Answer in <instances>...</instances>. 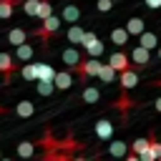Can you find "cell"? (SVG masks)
I'll return each instance as SVG.
<instances>
[{
    "label": "cell",
    "instance_id": "30",
    "mask_svg": "<svg viewBox=\"0 0 161 161\" xmlns=\"http://www.w3.org/2000/svg\"><path fill=\"white\" fill-rule=\"evenodd\" d=\"M96 40H98V35H96L93 30H86V35H83V43H80V45H83V48H88V45H91V43H96Z\"/></svg>",
    "mask_w": 161,
    "mask_h": 161
},
{
    "label": "cell",
    "instance_id": "35",
    "mask_svg": "<svg viewBox=\"0 0 161 161\" xmlns=\"http://www.w3.org/2000/svg\"><path fill=\"white\" fill-rule=\"evenodd\" d=\"M153 106H156V111L161 113V98H156V103H153Z\"/></svg>",
    "mask_w": 161,
    "mask_h": 161
},
{
    "label": "cell",
    "instance_id": "32",
    "mask_svg": "<svg viewBox=\"0 0 161 161\" xmlns=\"http://www.w3.org/2000/svg\"><path fill=\"white\" fill-rule=\"evenodd\" d=\"M116 106H118V108H123V111H126V108H128V96H121V98H118V103H116Z\"/></svg>",
    "mask_w": 161,
    "mask_h": 161
},
{
    "label": "cell",
    "instance_id": "17",
    "mask_svg": "<svg viewBox=\"0 0 161 161\" xmlns=\"http://www.w3.org/2000/svg\"><path fill=\"white\" fill-rule=\"evenodd\" d=\"M138 40H141L138 45H141V48H146V50H151V48H156V45H158L156 33H148V30H146V33H141V35H138Z\"/></svg>",
    "mask_w": 161,
    "mask_h": 161
},
{
    "label": "cell",
    "instance_id": "29",
    "mask_svg": "<svg viewBox=\"0 0 161 161\" xmlns=\"http://www.w3.org/2000/svg\"><path fill=\"white\" fill-rule=\"evenodd\" d=\"M148 151H151V153L156 156V161H158V158H161V141H156V138L151 136V146H148Z\"/></svg>",
    "mask_w": 161,
    "mask_h": 161
},
{
    "label": "cell",
    "instance_id": "20",
    "mask_svg": "<svg viewBox=\"0 0 161 161\" xmlns=\"http://www.w3.org/2000/svg\"><path fill=\"white\" fill-rule=\"evenodd\" d=\"M18 156L20 158H33L35 156V143L33 141H20L18 143Z\"/></svg>",
    "mask_w": 161,
    "mask_h": 161
},
{
    "label": "cell",
    "instance_id": "38",
    "mask_svg": "<svg viewBox=\"0 0 161 161\" xmlns=\"http://www.w3.org/2000/svg\"><path fill=\"white\" fill-rule=\"evenodd\" d=\"M0 161H13V158H0Z\"/></svg>",
    "mask_w": 161,
    "mask_h": 161
},
{
    "label": "cell",
    "instance_id": "5",
    "mask_svg": "<svg viewBox=\"0 0 161 161\" xmlns=\"http://www.w3.org/2000/svg\"><path fill=\"white\" fill-rule=\"evenodd\" d=\"M0 73H5V83H10L15 73V58L10 53H0Z\"/></svg>",
    "mask_w": 161,
    "mask_h": 161
},
{
    "label": "cell",
    "instance_id": "21",
    "mask_svg": "<svg viewBox=\"0 0 161 161\" xmlns=\"http://www.w3.org/2000/svg\"><path fill=\"white\" fill-rule=\"evenodd\" d=\"M18 0H0V20H10Z\"/></svg>",
    "mask_w": 161,
    "mask_h": 161
},
{
    "label": "cell",
    "instance_id": "13",
    "mask_svg": "<svg viewBox=\"0 0 161 161\" xmlns=\"http://www.w3.org/2000/svg\"><path fill=\"white\" fill-rule=\"evenodd\" d=\"M53 15V0H40V5H38V13H35V18L43 23V20H48Z\"/></svg>",
    "mask_w": 161,
    "mask_h": 161
},
{
    "label": "cell",
    "instance_id": "41",
    "mask_svg": "<svg viewBox=\"0 0 161 161\" xmlns=\"http://www.w3.org/2000/svg\"><path fill=\"white\" fill-rule=\"evenodd\" d=\"M158 161H161V158H158Z\"/></svg>",
    "mask_w": 161,
    "mask_h": 161
},
{
    "label": "cell",
    "instance_id": "2",
    "mask_svg": "<svg viewBox=\"0 0 161 161\" xmlns=\"http://www.w3.org/2000/svg\"><path fill=\"white\" fill-rule=\"evenodd\" d=\"M108 65H111L116 73H123V70L131 68V58H128L123 50H118V53H111V55H108Z\"/></svg>",
    "mask_w": 161,
    "mask_h": 161
},
{
    "label": "cell",
    "instance_id": "40",
    "mask_svg": "<svg viewBox=\"0 0 161 161\" xmlns=\"http://www.w3.org/2000/svg\"><path fill=\"white\" fill-rule=\"evenodd\" d=\"M0 158H3V156H0Z\"/></svg>",
    "mask_w": 161,
    "mask_h": 161
},
{
    "label": "cell",
    "instance_id": "34",
    "mask_svg": "<svg viewBox=\"0 0 161 161\" xmlns=\"http://www.w3.org/2000/svg\"><path fill=\"white\" fill-rule=\"evenodd\" d=\"M123 161H141V158H138V156H136V153H131V156H126V158H123Z\"/></svg>",
    "mask_w": 161,
    "mask_h": 161
},
{
    "label": "cell",
    "instance_id": "37",
    "mask_svg": "<svg viewBox=\"0 0 161 161\" xmlns=\"http://www.w3.org/2000/svg\"><path fill=\"white\" fill-rule=\"evenodd\" d=\"M158 58H161V45H158Z\"/></svg>",
    "mask_w": 161,
    "mask_h": 161
},
{
    "label": "cell",
    "instance_id": "16",
    "mask_svg": "<svg viewBox=\"0 0 161 161\" xmlns=\"http://www.w3.org/2000/svg\"><path fill=\"white\" fill-rule=\"evenodd\" d=\"M128 38H131V35H128L126 28H113V30H111V43H116V45H126Z\"/></svg>",
    "mask_w": 161,
    "mask_h": 161
},
{
    "label": "cell",
    "instance_id": "1",
    "mask_svg": "<svg viewBox=\"0 0 161 161\" xmlns=\"http://www.w3.org/2000/svg\"><path fill=\"white\" fill-rule=\"evenodd\" d=\"M60 30V15H50L48 20H43L40 23V28H35L33 33H28V35H35V38H40L43 40V45H48V40L55 35Z\"/></svg>",
    "mask_w": 161,
    "mask_h": 161
},
{
    "label": "cell",
    "instance_id": "15",
    "mask_svg": "<svg viewBox=\"0 0 161 161\" xmlns=\"http://www.w3.org/2000/svg\"><path fill=\"white\" fill-rule=\"evenodd\" d=\"M15 113H18L20 118H30V116L35 113V103H33V101H20V103L15 106Z\"/></svg>",
    "mask_w": 161,
    "mask_h": 161
},
{
    "label": "cell",
    "instance_id": "23",
    "mask_svg": "<svg viewBox=\"0 0 161 161\" xmlns=\"http://www.w3.org/2000/svg\"><path fill=\"white\" fill-rule=\"evenodd\" d=\"M98 98H101V91L96 86H86L83 93H80V101H86V103H96Z\"/></svg>",
    "mask_w": 161,
    "mask_h": 161
},
{
    "label": "cell",
    "instance_id": "31",
    "mask_svg": "<svg viewBox=\"0 0 161 161\" xmlns=\"http://www.w3.org/2000/svg\"><path fill=\"white\" fill-rule=\"evenodd\" d=\"M111 8H113V0H98V10L101 13H108Z\"/></svg>",
    "mask_w": 161,
    "mask_h": 161
},
{
    "label": "cell",
    "instance_id": "19",
    "mask_svg": "<svg viewBox=\"0 0 161 161\" xmlns=\"http://www.w3.org/2000/svg\"><path fill=\"white\" fill-rule=\"evenodd\" d=\"M108 153H111L113 158H123V156L128 153V146H126L123 141H111V146H108Z\"/></svg>",
    "mask_w": 161,
    "mask_h": 161
},
{
    "label": "cell",
    "instance_id": "25",
    "mask_svg": "<svg viewBox=\"0 0 161 161\" xmlns=\"http://www.w3.org/2000/svg\"><path fill=\"white\" fill-rule=\"evenodd\" d=\"M101 55H103V43L101 40H96L86 48V58H101Z\"/></svg>",
    "mask_w": 161,
    "mask_h": 161
},
{
    "label": "cell",
    "instance_id": "3",
    "mask_svg": "<svg viewBox=\"0 0 161 161\" xmlns=\"http://www.w3.org/2000/svg\"><path fill=\"white\" fill-rule=\"evenodd\" d=\"M60 20H65V23H70V25H78V20H80V8H78L75 3H63V8H60Z\"/></svg>",
    "mask_w": 161,
    "mask_h": 161
},
{
    "label": "cell",
    "instance_id": "24",
    "mask_svg": "<svg viewBox=\"0 0 161 161\" xmlns=\"http://www.w3.org/2000/svg\"><path fill=\"white\" fill-rule=\"evenodd\" d=\"M20 75H23L25 80H38V63H28V65H23V68H20Z\"/></svg>",
    "mask_w": 161,
    "mask_h": 161
},
{
    "label": "cell",
    "instance_id": "27",
    "mask_svg": "<svg viewBox=\"0 0 161 161\" xmlns=\"http://www.w3.org/2000/svg\"><path fill=\"white\" fill-rule=\"evenodd\" d=\"M53 91H55L53 80H38V93H40V96H50Z\"/></svg>",
    "mask_w": 161,
    "mask_h": 161
},
{
    "label": "cell",
    "instance_id": "33",
    "mask_svg": "<svg viewBox=\"0 0 161 161\" xmlns=\"http://www.w3.org/2000/svg\"><path fill=\"white\" fill-rule=\"evenodd\" d=\"M146 5H148L151 10H156V8H161V0H146Z\"/></svg>",
    "mask_w": 161,
    "mask_h": 161
},
{
    "label": "cell",
    "instance_id": "10",
    "mask_svg": "<svg viewBox=\"0 0 161 161\" xmlns=\"http://www.w3.org/2000/svg\"><path fill=\"white\" fill-rule=\"evenodd\" d=\"M126 30H128V35H141V33H146V25H143V20L141 18H128L126 20Z\"/></svg>",
    "mask_w": 161,
    "mask_h": 161
},
{
    "label": "cell",
    "instance_id": "9",
    "mask_svg": "<svg viewBox=\"0 0 161 161\" xmlns=\"http://www.w3.org/2000/svg\"><path fill=\"white\" fill-rule=\"evenodd\" d=\"M96 136H98L101 141H108V138L113 136V123H111V121H106V118H103V121H98V123H96Z\"/></svg>",
    "mask_w": 161,
    "mask_h": 161
},
{
    "label": "cell",
    "instance_id": "42",
    "mask_svg": "<svg viewBox=\"0 0 161 161\" xmlns=\"http://www.w3.org/2000/svg\"><path fill=\"white\" fill-rule=\"evenodd\" d=\"M158 83H161V80H158Z\"/></svg>",
    "mask_w": 161,
    "mask_h": 161
},
{
    "label": "cell",
    "instance_id": "4",
    "mask_svg": "<svg viewBox=\"0 0 161 161\" xmlns=\"http://www.w3.org/2000/svg\"><path fill=\"white\" fill-rule=\"evenodd\" d=\"M60 58H63V63H65V65H68L70 70H73L75 65H80V63H83L80 53H78V50H75L73 45H70V48H63V50H60Z\"/></svg>",
    "mask_w": 161,
    "mask_h": 161
},
{
    "label": "cell",
    "instance_id": "26",
    "mask_svg": "<svg viewBox=\"0 0 161 161\" xmlns=\"http://www.w3.org/2000/svg\"><path fill=\"white\" fill-rule=\"evenodd\" d=\"M148 146H151V138H136V141L131 143V151H133L136 156H141V153H143Z\"/></svg>",
    "mask_w": 161,
    "mask_h": 161
},
{
    "label": "cell",
    "instance_id": "12",
    "mask_svg": "<svg viewBox=\"0 0 161 161\" xmlns=\"http://www.w3.org/2000/svg\"><path fill=\"white\" fill-rule=\"evenodd\" d=\"M128 58H131V63H133V65H146V63H148V50H146V48H141V45H136V48L131 50V55H128Z\"/></svg>",
    "mask_w": 161,
    "mask_h": 161
},
{
    "label": "cell",
    "instance_id": "22",
    "mask_svg": "<svg viewBox=\"0 0 161 161\" xmlns=\"http://www.w3.org/2000/svg\"><path fill=\"white\" fill-rule=\"evenodd\" d=\"M96 78H101L103 83H113V80H116V70H113L108 63H101V70H98Z\"/></svg>",
    "mask_w": 161,
    "mask_h": 161
},
{
    "label": "cell",
    "instance_id": "7",
    "mask_svg": "<svg viewBox=\"0 0 161 161\" xmlns=\"http://www.w3.org/2000/svg\"><path fill=\"white\" fill-rule=\"evenodd\" d=\"M8 43L10 45H23V43H28V30H23V28H13V30H8Z\"/></svg>",
    "mask_w": 161,
    "mask_h": 161
},
{
    "label": "cell",
    "instance_id": "8",
    "mask_svg": "<svg viewBox=\"0 0 161 161\" xmlns=\"http://www.w3.org/2000/svg\"><path fill=\"white\" fill-rule=\"evenodd\" d=\"M136 83H138V73H136V68H128V70L121 73V88H123V91L133 88Z\"/></svg>",
    "mask_w": 161,
    "mask_h": 161
},
{
    "label": "cell",
    "instance_id": "6",
    "mask_svg": "<svg viewBox=\"0 0 161 161\" xmlns=\"http://www.w3.org/2000/svg\"><path fill=\"white\" fill-rule=\"evenodd\" d=\"M53 86H55L58 91H68V88L73 86V73H70V70H60V73H55Z\"/></svg>",
    "mask_w": 161,
    "mask_h": 161
},
{
    "label": "cell",
    "instance_id": "28",
    "mask_svg": "<svg viewBox=\"0 0 161 161\" xmlns=\"http://www.w3.org/2000/svg\"><path fill=\"white\" fill-rule=\"evenodd\" d=\"M38 5H40V0H25V3H23V10H25V15L35 18V13H38Z\"/></svg>",
    "mask_w": 161,
    "mask_h": 161
},
{
    "label": "cell",
    "instance_id": "18",
    "mask_svg": "<svg viewBox=\"0 0 161 161\" xmlns=\"http://www.w3.org/2000/svg\"><path fill=\"white\" fill-rule=\"evenodd\" d=\"M55 68L53 65H48V63H38V80H53L55 78Z\"/></svg>",
    "mask_w": 161,
    "mask_h": 161
},
{
    "label": "cell",
    "instance_id": "36",
    "mask_svg": "<svg viewBox=\"0 0 161 161\" xmlns=\"http://www.w3.org/2000/svg\"><path fill=\"white\" fill-rule=\"evenodd\" d=\"M3 113H5V108H3V106H0V116H3Z\"/></svg>",
    "mask_w": 161,
    "mask_h": 161
},
{
    "label": "cell",
    "instance_id": "39",
    "mask_svg": "<svg viewBox=\"0 0 161 161\" xmlns=\"http://www.w3.org/2000/svg\"><path fill=\"white\" fill-rule=\"evenodd\" d=\"M73 161H86V158H73Z\"/></svg>",
    "mask_w": 161,
    "mask_h": 161
},
{
    "label": "cell",
    "instance_id": "14",
    "mask_svg": "<svg viewBox=\"0 0 161 161\" xmlns=\"http://www.w3.org/2000/svg\"><path fill=\"white\" fill-rule=\"evenodd\" d=\"M33 55H35V48L30 43H23V45L15 48V58L18 60H33Z\"/></svg>",
    "mask_w": 161,
    "mask_h": 161
},
{
    "label": "cell",
    "instance_id": "11",
    "mask_svg": "<svg viewBox=\"0 0 161 161\" xmlns=\"http://www.w3.org/2000/svg\"><path fill=\"white\" fill-rule=\"evenodd\" d=\"M83 35H86V30H83L80 25H70L68 33H65V38H68L70 45H80V43H83Z\"/></svg>",
    "mask_w": 161,
    "mask_h": 161
}]
</instances>
